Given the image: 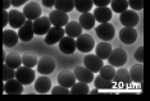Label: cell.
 I'll return each mask as SVG.
<instances>
[{
	"label": "cell",
	"mask_w": 150,
	"mask_h": 101,
	"mask_svg": "<svg viewBox=\"0 0 150 101\" xmlns=\"http://www.w3.org/2000/svg\"><path fill=\"white\" fill-rule=\"evenodd\" d=\"M16 78L22 83V85H31L36 79V74L32 70V68H28L26 65H21L16 69Z\"/></svg>",
	"instance_id": "obj_1"
},
{
	"label": "cell",
	"mask_w": 150,
	"mask_h": 101,
	"mask_svg": "<svg viewBox=\"0 0 150 101\" xmlns=\"http://www.w3.org/2000/svg\"><path fill=\"white\" fill-rule=\"evenodd\" d=\"M95 48V41L87 33H81L78 37H76V49L81 53H90Z\"/></svg>",
	"instance_id": "obj_2"
},
{
	"label": "cell",
	"mask_w": 150,
	"mask_h": 101,
	"mask_svg": "<svg viewBox=\"0 0 150 101\" xmlns=\"http://www.w3.org/2000/svg\"><path fill=\"white\" fill-rule=\"evenodd\" d=\"M107 59H108V62L110 65L123 67L126 64V62H127V53H126L122 48H117V49L112 50Z\"/></svg>",
	"instance_id": "obj_3"
},
{
	"label": "cell",
	"mask_w": 150,
	"mask_h": 101,
	"mask_svg": "<svg viewBox=\"0 0 150 101\" xmlns=\"http://www.w3.org/2000/svg\"><path fill=\"white\" fill-rule=\"evenodd\" d=\"M95 32L99 36V39L103 40V41H110L114 37L115 35V28L112 23H100L96 28H95Z\"/></svg>",
	"instance_id": "obj_4"
},
{
	"label": "cell",
	"mask_w": 150,
	"mask_h": 101,
	"mask_svg": "<svg viewBox=\"0 0 150 101\" xmlns=\"http://www.w3.org/2000/svg\"><path fill=\"white\" fill-rule=\"evenodd\" d=\"M37 72L41 73L44 76L52 74L55 69V60H54L52 56H42L41 59L37 60Z\"/></svg>",
	"instance_id": "obj_5"
},
{
	"label": "cell",
	"mask_w": 150,
	"mask_h": 101,
	"mask_svg": "<svg viewBox=\"0 0 150 101\" xmlns=\"http://www.w3.org/2000/svg\"><path fill=\"white\" fill-rule=\"evenodd\" d=\"M33 33L36 35H46V32L50 29L52 23L49 21V17H39L32 21Z\"/></svg>",
	"instance_id": "obj_6"
},
{
	"label": "cell",
	"mask_w": 150,
	"mask_h": 101,
	"mask_svg": "<svg viewBox=\"0 0 150 101\" xmlns=\"http://www.w3.org/2000/svg\"><path fill=\"white\" fill-rule=\"evenodd\" d=\"M83 64L91 72H99L101 67L104 65V62H103V59L99 58L96 54H87L83 58Z\"/></svg>",
	"instance_id": "obj_7"
},
{
	"label": "cell",
	"mask_w": 150,
	"mask_h": 101,
	"mask_svg": "<svg viewBox=\"0 0 150 101\" xmlns=\"http://www.w3.org/2000/svg\"><path fill=\"white\" fill-rule=\"evenodd\" d=\"M64 35H66V32H64L63 27H57V26L50 27V29L46 32L45 43H47V45H54V43L59 42L60 39H62Z\"/></svg>",
	"instance_id": "obj_8"
},
{
	"label": "cell",
	"mask_w": 150,
	"mask_h": 101,
	"mask_svg": "<svg viewBox=\"0 0 150 101\" xmlns=\"http://www.w3.org/2000/svg\"><path fill=\"white\" fill-rule=\"evenodd\" d=\"M119 21L125 27H135L139 23V14L135 11H128L126 9L125 12L119 13Z\"/></svg>",
	"instance_id": "obj_9"
},
{
	"label": "cell",
	"mask_w": 150,
	"mask_h": 101,
	"mask_svg": "<svg viewBox=\"0 0 150 101\" xmlns=\"http://www.w3.org/2000/svg\"><path fill=\"white\" fill-rule=\"evenodd\" d=\"M49 21L53 26L57 27H64L69 22V18H68V13L62 12V11H53L49 14Z\"/></svg>",
	"instance_id": "obj_10"
},
{
	"label": "cell",
	"mask_w": 150,
	"mask_h": 101,
	"mask_svg": "<svg viewBox=\"0 0 150 101\" xmlns=\"http://www.w3.org/2000/svg\"><path fill=\"white\" fill-rule=\"evenodd\" d=\"M33 35H35V33H33L32 21H28V19H27V21L18 28V39L21 40V41L28 42L32 40Z\"/></svg>",
	"instance_id": "obj_11"
},
{
	"label": "cell",
	"mask_w": 150,
	"mask_h": 101,
	"mask_svg": "<svg viewBox=\"0 0 150 101\" xmlns=\"http://www.w3.org/2000/svg\"><path fill=\"white\" fill-rule=\"evenodd\" d=\"M26 21L27 19L22 12L16 11V9L8 12V23L11 25L12 28H19Z\"/></svg>",
	"instance_id": "obj_12"
},
{
	"label": "cell",
	"mask_w": 150,
	"mask_h": 101,
	"mask_svg": "<svg viewBox=\"0 0 150 101\" xmlns=\"http://www.w3.org/2000/svg\"><path fill=\"white\" fill-rule=\"evenodd\" d=\"M119 40L127 45H131L137 40V32L134 27H123L119 31Z\"/></svg>",
	"instance_id": "obj_13"
},
{
	"label": "cell",
	"mask_w": 150,
	"mask_h": 101,
	"mask_svg": "<svg viewBox=\"0 0 150 101\" xmlns=\"http://www.w3.org/2000/svg\"><path fill=\"white\" fill-rule=\"evenodd\" d=\"M73 74L76 77L77 81L80 82H85V83H90L94 81V72L88 70L86 67H76V69L73 70Z\"/></svg>",
	"instance_id": "obj_14"
},
{
	"label": "cell",
	"mask_w": 150,
	"mask_h": 101,
	"mask_svg": "<svg viewBox=\"0 0 150 101\" xmlns=\"http://www.w3.org/2000/svg\"><path fill=\"white\" fill-rule=\"evenodd\" d=\"M4 91L8 95H21L23 92V85L17 78L8 79L4 83Z\"/></svg>",
	"instance_id": "obj_15"
},
{
	"label": "cell",
	"mask_w": 150,
	"mask_h": 101,
	"mask_svg": "<svg viewBox=\"0 0 150 101\" xmlns=\"http://www.w3.org/2000/svg\"><path fill=\"white\" fill-rule=\"evenodd\" d=\"M41 8H40L39 4H36V3H28V4L25 5V8H23V14H25L26 19H28V21H33V19L39 18V17H41Z\"/></svg>",
	"instance_id": "obj_16"
},
{
	"label": "cell",
	"mask_w": 150,
	"mask_h": 101,
	"mask_svg": "<svg viewBox=\"0 0 150 101\" xmlns=\"http://www.w3.org/2000/svg\"><path fill=\"white\" fill-rule=\"evenodd\" d=\"M59 49L62 53L67 54V55H71V54H73L76 51V40L73 37L64 35L59 41Z\"/></svg>",
	"instance_id": "obj_17"
},
{
	"label": "cell",
	"mask_w": 150,
	"mask_h": 101,
	"mask_svg": "<svg viewBox=\"0 0 150 101\" xmlns=\"http://www.w3.org/2000/svg\"><path fill=\"white\" fill-rule=\"evenodd\" d=\"M94 18L95 21H98L99 23H107L112 19L113 17V12L110 11V8L108 6H98L94 12Z\"/></svg>",
	"instance_id": "obj_18"
},
{
	"label": "cell",
	"mask_w": 150,
	"mask_h": 101,
	"mask_svg": "<svg viewBox=\"0 0 150 101\" xmlns=\"http://www.w3.org/2000/svg\"><path fill=\"white\" fill-rule=\"evenodd\" d=\"M18 42V33L13 29H4L3 31V45L5 48H13Z\"/></svg>",
	"instance_id": "obj_19"
},
{
	"label": "cell",
	"mask_w": 150,
	"mask_h": 101,
	"mask_svg": "<svg viewBox=\"0 0 150 101\" xmlns=\"http://www.w3.org/2000/svg\"><path fill=\"white\" fill-rule=\"evenodd\" d=\"M76 77H74L73 72H69V70H64L59 76H58V82H59L60 86L67 87V88H71L74 83H76Z\"/></svg>",
	"instance_id": "obj_20"
},
{
	"label": "cell",
	"mask_w": 150,
	"mask_h": 101,
	"mask_svg": "<svg viewBox=\"0 0 150 101\" xmlns=\"http://www.w3.org/2000/svg\"><path fill=\"white\" fill-rule=\"evenodd\" d=\"M33 82H35V90L39 93H46L50 91V88H52V81H50V78L46 76L39 77V78L35 79Z\"/></svg>",
	"instance_id": "obj_21"
},
{
	"label": "cell",
	"mask_w": 150,
	"mask_h": 101,
	"mask_svg": "<svg viewBox=\"0 0 150 101\" xmlns=\"http://www.w3.org/2000/svg\"><path fill=\"white\" fill-rule=\"evenodd\" d=\"M64 32H66V35L69 36V37L76 39L82 33V27H81L80 23L76 22V21L68 22L67 25L64 26Z\"/></svg>",
	"instance_id": "obj_22"
},
{
	"label": "cell",
	"mask_w": 150,
	"mask_h": 101,
	"mask_svg": "<svg viewBox=\"0 0 150 101\" xmlns=\"http://www.w3.org/2000/svg\"><path fill=\"white\" fill-rule=\"evenodd\" d=\"M131 81H134L136 83H141L144 79V67L142 63L140 64H135L134 67H131V70H128Z\"/></svg>",
	"instance_id": "obj_23"
},
{
	"label": "cell",
	"mask_w": 150,
	"mask_h": 101,
	"mask_svg": "<svg viewBox=\"0 0 150 101\" xmlns=\"http://www.w3.org/2000/svg\"><path fill=\"white\" fill-rule=\"evenodd\" d=\"M78 23L81 25L82 29H91V28H94V26H95V18L90 12H86L80 15Z\"/></svg>",
	"instance_id": "obj_24"
},
{
	"label": "cell",
	"mask_w": 150,
	"mask_h": 101,
	"mask_svg": "<svg viewBox=\"0 0 150 101\" xmlns=\"http://www.w3.org/2000/svg\"><path fill=\"white\" fill-rule=\"evenodd\" d=\"M4 64L9 67L12 69H17L22 65V56L18 53H12L8 56H5L4 59Z\"/></svg>",
	"instance_id": "obj_25"
},
{
	"label": "cell",
	"mask_w": 150,
	"mask_h": 101,
	"mask_svg": "<svg viewBox=\"0 0 150 101\" xmlns=\"http://www.w3.org/2000/svg\"><path fill=\"white\" fill-rule=\"evenodd\" d=\"M113 82L123 83V85H128V83H131V77H129L128 70L126 68L119 67V69L115 70V74L113 77Z\"/></svg>",
	"instance_id": "obj_26"
},
{
	"label": "cell",
	"mask_w": 150,
	"mask_h": 101,
	"mask_svg": "<svg viewBox=\"0 0 150 101\" xmlns=\"http://www.w3.org/2000/svg\"><path fill=\"white\" fill-rule=\"evenodd\" d=\"M112 46H110V43L107 42V41H103V42H100V43H98L96 45V48H95V51H96V55L99 56L100 59H107L108 56H109V54H110L112 51Z\"/></svg>",
	"instance_id": "obj_27"
},
{
	"label": "cell",
	"mask_w": 150,
	"mask_h": 101,
	"mask_svg": "<svg viewBox=\"0 0 150 101\" xmlns=\"http://www.w3.org/2000/svg\"><path fill=\"white\" fill-rule=\"evenodd\" d=\"M73 4H74V8L80 13H86L91 11L94 3L93 0H73Z\"/></svg>",
	"instance_id": "obj_28"
},
{
	"label": "cell",
	"mask_w": 150,
	"mask_h": 101,
	"mask_svg": "<svg viewBox=\"0 0 150 101\" xmlns=\"http://www.w3.org/2000/svg\"><path fill=\"white\" fill-rule=\"evenodd\" d=\"M94 83H95V88H98V90H112L114 86L113 81L104 79L100 76L94 77Z\"/></svg>",
	"instance_id": "obj_29"
},
{
	"label": "cell",
	"mask_w": 150,
	"mask_h": 101,
	"mask_svg": "<svg viewBox=\"0 0 150 101\" xmlns=\"http://www.w3.org/2000/svg\"><path fill=\"white\" fill-rule=\"evenodd\" d=\"M88 91H90V88H88L87 83L78 81L77 83H74V85L71 87L69 93H72V95H87Z\"/></svg>",
	"instance_id": "obj_30"
},
{
	"label": "cell",
	"mask_w": 150,
	"mask_h": 101,
	"mask_svg": "<svg viewBox=\"0 0 150 101\" xmlns=\"http://www.w3.org/2000/svg\"><path fill=\"white\" fill-rule=\"evenodd\" d=\"M54 6H55L57 11L69 13L71 11H73L74 4H73V0H57Z\"/></svg>",
	"instance_id": "obj_31"
},
{
	"label": "cell",
	"mask_w": 150,
	"mask_h": 101,
	"mask_svg": "<svg viewBox=\"0 0 150 101\" xmlns=\"http://www.w3.org/2000/svg\"><path fill=\"white\" fill-rule=\"evenodd\" d=\"M110 6L112 12L122 13L126 9H128V1L127 0H110Z\"/></svg>",
	"instance_id": "obj_32"
},
{
	"label": "cell",
	"mask_w": 150,
	"mask_h": 101,
	"mask_svg": "<svg viewBox=\"0 0 150 101\" xmlns=\"http://www.w3.org/2000/svg\"><path fill=\"white\" fill-rule=\"evenodd\" d=\"M100 77H103L104 79H108V81H113V77L115 74V69L113 65H103L100 68Z\"/></svg>",
	"instance_id": "obj_33"
},
{
	"label": "cell",
	"mask_w": 150,
	"mask_h": 101,
	"mask_svg": "<svg viewBox=\"0 0 150 101\" xmlns=\"http://www.w3.org/2000/svg\"><path fill=\"white\" fill-rule=\"evenodd\" d=\"M22 64L26 67H28V68H33V67H36L37 64V56L35 54H25V55L22 56Z\"/></svg>",
	"instance_id": "obj_34"
},
{
	"label": "cell",
	"mask_w": 150,
	"mask_h": 101,
	"mask_svg": "<svg viewBox=\"0 0 150 101\" xmlns=\"http://www.w3.org/2000/svg\"><path fill=\"white\" fill-rule=\"evenodd\" d=\"M12 78H16V69H12L9 68L6 64L3 65V79L8 81V79H12Z\"/></svg>",
	"instance_id": "obj_35"
},
{
	"label": "cell",
	"mask_w": 150,
	"mask_h": 101,
	"mask_svg": "<svg viewBox=\"0 0 150 101\" xmlns=\"http://www.w3.org/2000/svg\"><path fill=\"white\" fill-rule=\"evenodd\" d=\"M127 1L132 11H141L144 8V0H127Z\"/></svg>",
	"instance_id": "obj_36"
},
{
	"label": "cell",
	"mask_w": 150,
	"mask_h": 101,
	"mask_svg": "<svg viewBox=\"0 0 150 101\" xmlns=\"http://www.w3.org/2000/svg\"><path fill=\"white\" fill-rule=\"evenodd\" d=\"M52 93L53 95H69V88L58 85L52 88Z\"/></svg>",
	"instance_id": "obj_37"
},
{
	"label": "cell",
	"mask_w": 150,
	"mask_h": 101,
	"mask_svg": "<svg viewBox=\"0 0 150 101\" xmlns=\"http://www.w3.org/2000/svg\"><path fill=\"white\" fill-rule=\"evenodd\" d=\"M135 58L140 63L144 62V46H140V48H137V50L135 51Z\"/></svg>",
	"instance_id": "obj_38"
},
{
	"label": "cell",
	"mask_w": 150,
	"mask_h": 101,
	"mask_svg": "<svg viewBox=\"0 0 150 101\" xmlns=\"http://www.w3.org/2000/svg\"><path fill=\"white\" fill-rule=\"evenodd\" d=\"M93 3L96 6H108L110 4V0H93Z\"/></svg>",
	"instance_id": "obj_39"
},
{
	"label": "cell",
	"mask_w": 150,
	"mask_h": 101,
	"mask_svg": "<svg viewBox=\"0 0 150 101\" xmlns=\"http://www.w3.org/2000/svg\"><path fill=\"white\" fill-rule=\"evenodd\" d=\"M27 1H28V0H11V5L16 6V8H18V6L26 4Z\"/></svg>",
	"instance_id": "obj_40"
},
{
	"label": "cell",
	"mask_w": 150,
	"mask_h": 101,
	"mask_svg": "<svg viewBox=\"0 0 150 101\" xmlns=\"http://www.w3.org/2000/svg\"><path fill=\"white\" fill-rule=\"evenodd\" d=\"M8 26V11H6V9H4V11H3V27H5Z\"/></svg>",
	"instance_id": "obj_41"
},
{
	"label": "cell",
	"mask_w": 150,
	"mask_h": 101,
	"mask_svg": "<svg viewBox=\"0 0 150 101\" xmlns=\"http://www.w3.org/2000/svg\"><path fill=\"white\" fill-rule=\"evenodd\" d=\"M57 0H42V4L47 6V8H52V6H54V4H55Z\"/></svg>",
	"instance_id": "obj_42"
},
{
	"label": "cell",
	"mask_w": 150,
	"mask_h": 101,
	"mask_svg": "<svg viewBox=\"0 0 150 101\" xmlns=\"http://www.w3.org/2000/svg\"><path fill=\"white\" fill-rule=\"evenodd\" d=\"M9 6H11V0H3V9L8 11Z\"/></svg>",
	"instance_id": "obj_43"
},
{
	"label": "cell",
	"mask_w": 150,
	"mask_h": 101,
	"mask_svg": "<svg viewBox=\"0 0 150 101\" xmlns=\"http://www.w3.org/2000/svg\"><path fill=\"white\" fill-rule=\"evenodd\" d=\"M88 93H90V95H96V93H100V92H99V90H98V88H94V90L88 91Z\"/></svg>",
	"instance_id": "obj_44"
}]
</instances>
